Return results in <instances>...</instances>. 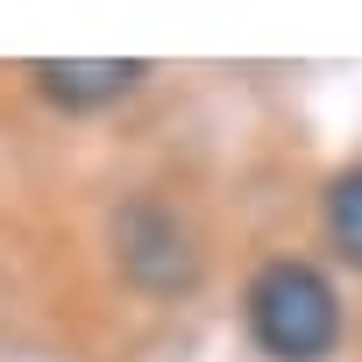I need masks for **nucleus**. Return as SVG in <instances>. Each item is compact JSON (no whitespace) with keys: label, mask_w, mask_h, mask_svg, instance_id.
Instances as JSON below:
<instances>
[{"label":"nucleus","mask_w":362,"mask_h":362,"mask_svg":"<svg viewBox=\"0 0 362 362\" xmlns=\"http://www.w3.org/2000/svg\"><path fill=\"white\" fill-rule=\"evenodd\" d=\"M249 334L270 362H327L341 341V298L327 270L277 256L249 277Z\"/></svg>","instance_id":"1"},{"label":"nucleus","mask_w":362,"mask_h":362,"mask_svg":"<svg viewBox=\"0 0 362 362\" xmlns=\"http://www.w3.org/2000/svg\"><path fill=\"white\" fill-rule=\"evenodd\" d=\"M29 78H36L43 100L86 114V107H114V100H128V93L149 78V64H142V57H36Z\"/></svg>","instance_id":"3"},{"label":"nucleus","mask_w":362,"mask_h":362,"mask_svg":"<svg viewBox=\"0 0 362 362\" xmlns=\"http://www.w3.org/2000/svg\"><path fill=\"white\" fill-rule=\"evenodd\" d=\"M114 256H121L128 284L149 298H177L199 284V242H192L185 214L163 199H128L114 214Z\"/></svg>","instance_id":"2"},{"label":"nucleus","mask_w":362,"mask_h":362,"mask_svg":"<svg viewBox=\"0 0 362 362\" xmlns=\"http://www.w3.org/2000/svg\"><path fill=\"white\" fill-rule=\"evenodd\" d=\"M327 235H334V249L362 270V163H348L334 185H327Z\"/></svg>","instance_id":"4"}]
</instances>
